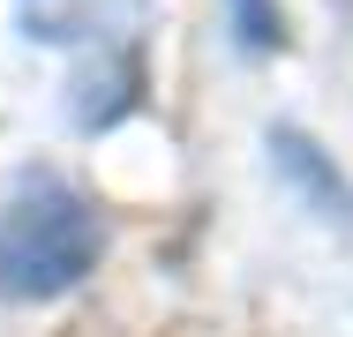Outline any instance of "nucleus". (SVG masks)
I'll use <instances>...</instances> for the list:
<instances>
[{
    "label": "nucleus",
    "mask_w": 353,
    "mask_h": 337,
    "mask_svg": "<svg viewBox=\"0 0 353 337\" xmlns=\"http://www.w3.org/2000/svg\"><path fill=\"white\" fill-rule=\"evenodd\" d=\"M105 263V217L61 173H23L0 195V300L46 307L68 300Z\"/></svg>",
    "instance_id": "1"
},
{
    "label": "nucleus",
    "mask_w": 353,
    "mask_h": 337,
    "mask_svg": "<svg viewBox=\"0 0 353 337\" xmlns=\"http://www.w3.org/2000/svg\"><path fill=\"white\" fill-rule=\"evenodd\" d=\"M263 150H271V173H279L285 195L301 202L323 232L353 240V180H346V165L308 128H293V120H271V128H263Z\"/></svg>",
    "instance_id": "2"
},
{
    "label": "nucleus",
    "mask_w": 353,
    "mask_h": 337,
    "mask_svg": "<svg viewBox=\"0 0 353 337\" xmlns=\"http://www.w3.org/2000/svg\"><path fill=\"white\" fill-rule=\"evenodd\" d=\"M30 45H83V53H136L150 0H15Z\"/></svg>",
    "instance_id": "3"
},
{
    "label": "nucleus",
    "mask_w": 353,
    "mask_h": 337,
    "mask_svg": "<svg viewBox=\"0 0 353 337\" xmlns=\"http://www.w3.org/2000/svg\"><path fill=\"white\" fill-rule=\"evenodd\" d=\"M143 90H150L143 45H136V53H90V67L75 75V90H68L75 135H105V128H121V120H136V113H143Z\"/></svg>",
    "instance_id": "4"
},
{
    "label": "nucleus",
    "mask_w": 353,
    "mask_h": 337,
    "mask_svg": "<svg viewBox=\"0 0 353 337\" xmlns=\"http://www.w3.org/2000/svg\"><path fill=\"white\" fill-rule=\"evenodd\" d=\"M225 38L263 61V53H285V8L279 0H225Z\"/></svg>",
    "instance_id": "5"
},
{
    "label": "nucleus",
    "mask_w": 353,
    "mask_h": 337,
    "mask_svg": "<svg viewBox=\"0 0 353 337\" xmlns=\"http://www.w3.org/2000/svg\"><path fill=\"white\" fill-rule=\"evenodd\" d=\"M339 8H346V15H353V0H339Z\"/></svg>",
    "instance_id": "6"
}]
</instances>
